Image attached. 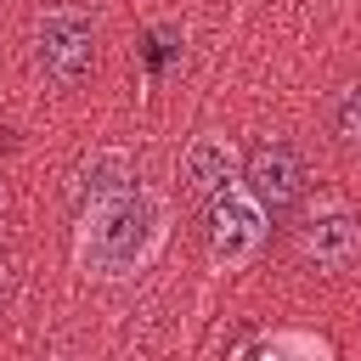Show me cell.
Returning a JSON list of instances; mask_svg holds the SVG:
<instances>
[{
  "mask_svg": "<svg viewBox=\"0 0 361 361\" xmlns=\"http://www.w3.org/2000/svg\"><path fill=\"white\" fill-rule=\"evenodd\" d=\"M130 186H135V169H130L124 152H102V158H90V164H85V180H79V192H85L90 203L118 197V192H130Z\"/></svg>",
  "mask_w": 361,
  "mask_h": 361,
  "instance_id": "cell-7",
  "label": "cell"
},
{
  "mask_svg": "<svg viewBox=\"0 0 361 361\" xmlns=\"http://www.w3.org/2000/svg\"><path fill=\"white\" fill-rule=\"evenodd\" d=\"M180 180H186L192 197H209V203L226 197L231 180H237V147L226 135H197L180 158Z\"/></svg>",
  "mask_w": 361,
  "mask_h": 361,
  "instance_id": "cell-6",
  "label": "cell"
},
{
  "mask_svg": "<svg viewBox=\"0 0 361 361\" xmlns=\"http://www.w3.org/2000/svg\"><path fill=\"white\" fill-rule=\"evenodd\" d=\"M265 243V209L248 192H226L209 203V254L220 265H243Z\"/></svg>",
  "mask_w": 361,
  "mask_h": 361,
  "instance_id": "cell-4",
  "label": "cell"
},
{
  "mask_svg": "<svg viewBox=\"0 0 361 361\" xmlns=\"http://www.w3.org/2000/svg\"><path fill=\"white\" fill-rule=\"evenodd\" d=\"M0 214H6V186H0Z\"/></svg>",
  "mask_w": 361,
  "mask_h": 361,
  "instance_id": "cell-10",
  "label": "cell"
},
{
  "mask_svg": "<svg viewBox=\"0 0 361 361\" xmlns=\"http://www.w3.org/2000/svg\"><path fill=\"white\" fill-rule=\"evenodd\" d=\"M6 305H11V265L0 259V310H6Z\"/></svg>",
  "mask_w": 361,
  "mask_h": 361,
  "instance_id": "cell-9",
  "label": "cell"
},
{
  "mask_svg": "<svg viewBox=\"0 0 361 361\" xmlns=\"http://www.w3.org/2000/svg\"><path fill=\"white\" fill-rule=\"evenodd\" d=\"M327 130H333V141H338L350 158H361V85H350V90L333 96V107H327Z\"/></svg>",
  "mask_w": 361,
  "mask_h": 361,
  "instance_id": "cell-8",
  "label": "cell"
},
{
  "mask_svg": "<svg viewBox=\"0 0 361 361\" xmlns=\"http://www.w3.org/2000/svg\"><path fill=\"white\" fill-rule=\"evenodd\" d=\"M51 361H73V355H51Z\"/></svg>",
  "mask_w": 361,
  "mask_h": 361,
  "instance_id": "cell-11",
  "label": "cell"
},
{
  "mask_svg": "<svg viewBox=\"0 0 361 361\" xmlns=\"http://www.w3.org/2000/svg\"><path fill=\"white\" fill-rule=\"evenodd\" d=\"M96 17L79 11V6H56L39 17V34H34V51H39V68L45 79H56L62 90L85 85L90 68H96Z\"/></svg>",
  "mask_w": 361,
  "mask_h": 361,
  "instance_id": "cell-2",
  "label": "cell"
},
{
  "mask_svg": "<svg viewBox=\"0 0 361 361\" xmlns=\"http://www.w3.org/2000/svg\"><path fill=\"white\" fill-rule=\"evenodd\" d=\"M310 186V169H305V152L293 141H265L248 152L243 164V192L265 209V214H288Z\"/></svg>",
  "mask_w": 361,
  "mask_h": 361,
  "instance_id": "cell-3",
  "label": "cell"
},
{
  "mask_svg": "<svg viewBox=\"0 0 361 361\" xmlns=\"http://www.w3.org/2000/svg\"><path fill=\"white\" fill-rule=\"evenodd\" d=\"M299 259L310 271H350L361 259V220L350 209H327L299 231Z\"/></svg>",
  "mask_w": 361,
  "mask_h": 361,
  "instance_id": "cell-5",
  "label": "cell"
},
{
  "mask_svg": "<svg viewBox=\"0 0 361 361\" xmlns=\"http://www.w3.org/2000/svg\"><path fill=\"white\" fill-rule=\"evenodd\" d=\"M164 243V203L147 186H130L118 197L90 203L79 231V265L90 276H130L141 271Z\"/></svg>",
  "mask_w": 361,
  "mask_h": 361,
  "instance_id": "cell-1",
  "label": "cell"
}]
</instances>
